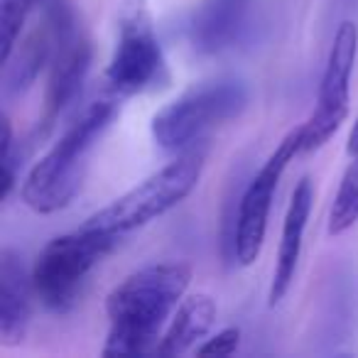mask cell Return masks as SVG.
Masks as SVG:
<instances>
[{"label":"cell","mask_w":358,"mask_h":358,"mask_svg":"<svg viewBox=\"0 0 358 358\" xmlns=\"http://www.w3.org/2000/svg\"><path fill=\"white\" fill-rule=\"evenodd\" d=\"M192 282L187 263H152L130 273L106 297L110 319L106 356L155 353L159 331L177 312Z\"/></svg>","instance_id":"1"},{"label":"cell","mask_w":358,"mask_h":358,"mask_svg":"<svg viewBox=\"0 0 358 358\" xmlns=\"http://www.w3.org/2000/svg\"><path fill=\"white\" fill-rule=\"evenodd\" d=\"M118 113V96L94 101L55 148L35 162L20 187V196L37 214H55L69 206L86 172V157Z\"/></svg>","instance_id":"2"},{"label":"cell","mask_w":358,"mask_h":358,"mask_svg":"<svg viewBox=\"0 0 358 358\" xmlns=\"http://www.w3.org/2000/svg\"><path fill=\"white\" fill-rule=\"evenodd\" d=\"M206 157H209V143H206V138H201L192 148L177 152L172 162H167L162 169L143 179L138 187L125 192L123 196L110 201L94 216H89L84 226L118 236L130 234L140 226H148L150 221L159 219L169 209L182 204L196 189Z\"/></svg>","instance_id":"3"},{"label":"cell","mask_w":358,"mask_h":358,"mask_svg":"<svg viewBox=\"0 0 358 358\" xmlns=\"http://www.w3.org/2000/svg\"><path fill=\"white\" fill-rule=\"evenodd\" d=\"M123 236L81 226L52 238L32 265L35 294L47 309L64 314L79 302L94 268L115 250Z\"/></svg>","instance_id":"4"},{"label":"cell","mask_w":358,"mask_h":358,"mask_svg":"<svg viewBox=\"0 0 358 358\" xmlns=\"http://www.w3.org/2000/svg\"><path fill=\"white\" fill-rule=\"evenodd\" d=\"M248 86L238 79L199 84L169 101L152 118V140L164 152H182L206 135V130L238 118L248 106Z\"/></svg>","instance_id":"5"},{"label":"cell","mask_w":358,"mask_h":358,"mask_svg":"<svg viewBox=\"0 0 358 358\" xmlns=\"http://www.w3.org/2000/svg\"><path fill=\"white\" fill-rule=\"evenodd\" d=\"M164 79L167 69L155 35L148 0H120L118 42L106 71L110 94L125 99L155 89Z\"/></svg>","instance_id":"6"},{"label":"cell","mask_w":358,"mask_h":358,"mask_svg":"<svg viewBox=\"0 0 358 358\" xmlns=\"http://www.w3.org/2000/svg\"><path fill=\"white\" fill-rule=\"evenodd\" d=\"M358 55V27L343 20L334 35L329 59L319 84L317 106L302 123V152H314L331 140L348 118V89Z\"/></svg>","instance_id":"7"},{"label":"cell","mask_w":358,"mask_h":358,"mask_svg":"<svg viewBox=\"0 0 358 358\" xmlns=\"http://www.w3.org/2000/svg\"><path fill=\"white\" fill-rule=\"evenodd\" d=\"M302 152V125L289 130L275 152L260 164V169L245 182L238 204V236H236V260L248 268L260 258L268 234V219L273 209V196L287 164Z\"/></svg>","instance_id":"8"},{"label":"cell","mask_w":358,"mask_h":358,"mask_svg":"<svg viewBox=\"0 0 358 358\" xmlns=\"http://www.w3.org/2000/svg\"><path fill=\"white\" fill-rule=\"evenodd\" d=\"M91 69V42L76 25L69 6L62 13L59 40L50 62V84H47V118L55 120L71 101L79 96L86 74Z\"/></svg>","instance_id":"9"},{"label":"cell","mask_w":358,"mask_h":358,"mask_svg":"<svg viewBox=\"0 0 358 358\" xmlns=\"http://www.w3.org/2000/svg\"><path fill=\"white\" fill-rule=\"evenodd\" d=\"M66 3L64 0H52L45 8V20L37 25L25 42H17L15 52L10 59L6 62V76H3V91L6 96H22L32 84L37 81L40 71L55 57V47L59 40V25H62V13H64Z\"/></svg>","instance_id":"10"},{"label":"cell","mask_w":358,"mask_h":358,"mask_svg":"<svg viewBox=\"0 0 358 358\" xmlns=\"http://www.w3.org/2000/svg\"><path fill=\"white\" fill-rule=\"evenodd\" d=\"M312 204H314L312 179L302 177L297 185H294L292 196H289L287 214H285L278 260H275L273 282H270V294H268L270 307L282 302L285 294L289 292V287H292V282H294V273H297L299 255H302V241H304V231H307V224H309V214H312Z\"/></svg>","instance_id":"11"},{"label":"cell","mask_w":358,"mask_h":358,"mask_svg":"<svg viewBox=\"0 0 358 358\" xmlns=\"http://www.w3.org/2000/svg\"><path fill=\"white\" fill-rule=\"evenodd\" d=\"M32 270L27 273L25 260L17 250H0V338L6 343H20L27 334L32 317Z\"/></svg>","instance_id":"12"},{"label":"cell","mask_w":358,"mask_h":358,"mask_svg":"<svg viewBox=\"0 0 358 358\" xmlns=\"http://www.w3.org/2000/svg\"><path fill=\"white\" fill-rule=\"evenodd\" d=\"M253 0H201L189 20V42L199 55H219L243 25Z\"/></svg>","instance_id":"13"},{"label":"cell","mask_w":358,"mask_h":358,"mask_svg":"<svg viewBox=\"0 0 358 358\" xmlns=\"http://www.w3.org/2000/svg\"><path fill=\"white\" fill-rule=\"evenodd\" d=\"M216 317H219V307L211 294L199 292L185 297L169 319L167 331L159 336L155 353L157 356H182V353L192 351L214 329Z\"/></svg>","instance_id":"14"},{"label":"cell","mask_w":358,"mask_h":358,"mask_svg":"<svg viewBox=\"0 0 358 358\" xmlns=\"http://www.w3.org/2000/svg\"><path fill=\"white\" fill-rule=\"evenodd\" d=\"M358 221V155L346 167L329 211V236H341Z\"/></svg>","instance_id":"15"},{"label":"cell","mask_w":358,"mask_h":358,"mask_svg":"<svg viewBox=\"0 0 358 358\" xmlns=\"http://www.w3.org/2000/svg\"><path fill=\"white\" fill-rule=\"evenodd\" d=\"M50 3L52 0H0V25H3V57H0V62L3 64L15 52L27 15L37 8H47Z\"/></svg>","instance_id":"16"},{"label":"cell","mask_w":358,"mask_h":358,"mask_svg":"<svg viewBox=\"0 0 358 358\" xmlns=\"http://www.w3.org/2000/svg\"><path fill=\"white\" fill-rule=\"evenodd\" d=\"M241 346V329L238 327H226L221 329L216 336H211L206 343L196 348L199 356H234Z\"/></svg>","instance_id":"17"},{"label":"cell","mask_w":358,"mask_h":358,"mask_svg":"<svg viewBox=\"0 0 358 358\" xmlns=\"http://www.w3.org/2000/svg\"><path fill=\"white\" fill-rule=\"evenodd\" d=\"M346 152L351 155H358V118H356V123H353V128H351V133H348V143H346Z\"/></svg>","instance_id":"18"}]
</instances>
